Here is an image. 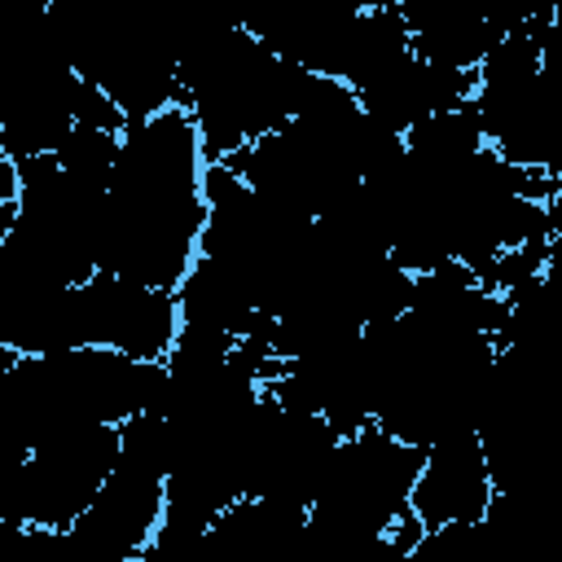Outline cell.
<instances>
[{
  "mask_svg": "<svg viewBox=\"0 0 562 562\" xmlns=\"http://www.w3.org/2000/svg\"><path fill=\"white\" fill-rule=\"evenodd\" d=\"M79 303H83L88 342L114 347L132 360H162L176 342L180 312L171 290L140 285L132 277L97 268L92 277L79 281Z\"/></svg>",
  "mask_w": 562,
  "mask_h": 562,
  "instance_id": "obj_4",
  "label": "cell"
},
{
  "mask_svg": "<svg viewBox=\"0 0 562 562\" xmlns=\"http://www.w3.org/2000/svg\"><path fill=\"white\" fill-rule=\"evenodd\" d=\"M162 522V474L114 457V470L66 527V562H145Z\"/></svg>",
  "mask_w": 562,
  "mask_h": 562,
  "instance_id": "obj_3",
  "label": "cell"
},
{
  "mask_svg": "<svg viewBox=\"0 0 562 562\" xmlns=\"http://www.w3.org/2000/svg\"><path fill=\"white\" fill-rule=\"evenodd\" d=\"M400 18L408 31V48L452 70H474L501 40V31L483 13V0H404Z\"/></svg>",
  "mask_w": 562,
  "mask_h": 562,
  "instance_id": "obj_7",
  "label": "cell"
},
{
  "mask_svg": "<svg viewBox=\"0 0 562 562\" xmlns=\"http://www.w3.org/2000/svg\"><path fill=\"white\" fill-rule=\"evenodd\" d=\"M119 457V426L110 422H88V426H66L31 443L22 461V514L26 527H53L66 531L105 474L114 470Z\"/></svg>",
  "mask_w": 562,
  "mask_h": 562,
  "instance_id": "obj_2",
  "label": "cell"
},
{
  "mask_svg": "<svg viewBox=\"0 0 562 562\" xmlns=\"http://www.w3.org/2000/svg\"><path fill=\"white\" fill-rule=\"evenodd\" d=\"M492 470L479 448V435H448L422 452L417 479L408 487V514L422 531L443 527H479L492 509Z\"/></svg>",
  "mask_w": 562,
  "mask_h": 562,
  "instance_id": "obj_5",
  "label": "cell"
},
{
  "mask_svg": "<svg viewBox=\"0 0 562 562\" xmlns=\"http://www.w3.org/2000/svg\"><path fill=\"white\" fill-rule=\"evenodd\" d=\"M176 312L180 325H198V329H215L237 338L250 321H255V290L246 277H237L233 268L198 255L184 277L176 281Z\"/></svg>",
  "mask_w": 562,
  "mask_h": 562,
  "instance_id": "obj_8",
  "label": "cell"
},
{
  "mask_svg": "<svg viewBox=\"0 0 562 562\" xmlns=\"http://www.w3.org/2000/svg\"><path fill=\"white\" fill-rule=\"evenodd\" d=\"M312 75L316 70L259 44L246 26H228L180 57V105L206 158H228L246 140L294 119Z\"/></svg>",
  "mask_w": 562,
  "mask_h": 562,
  "instance_id": "obj_1",
  "label": "cell"
},
{
  "mask_svg": "<svg viewBox=\"0 0 562 562\" xmlns=\"http://www.w3.org/2000/svg\"><path fill=\"white\" fill-rule=\"evenodd\" d=\"M470 88H474V70H452V66H439V61H426V57L408 53L386 75L364 83L356 97H360V110L373 123L404 136L422 119L465 105Z\"/></svg>",
  "mask_w": 562,
  "mask_h": 562,
  "instance_id": "obj_6",
  "label": "cell"
}]
</instances>
